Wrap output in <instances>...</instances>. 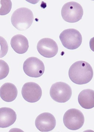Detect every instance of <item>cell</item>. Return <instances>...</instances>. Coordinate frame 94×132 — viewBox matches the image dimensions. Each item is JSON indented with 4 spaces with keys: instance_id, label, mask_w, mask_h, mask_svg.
<instances>
[{
    "instance_id": "obj_1",
    "label": "cell",
    "mask_w": 94,
    "mask_h": 132,
    "mask_svg": "<svg viewBox=\"0 0 94 132\" xmlns=\"http://www.w3.org/2000/svg\"><path fill=\"white\" fill-rule=\"evenodd\" d=\"M70 79L75 84H87L91 81L93 71L91 65L84 61H78L72 65L69 71Z\"/></svg>"
},
{
    "instance_id": "obj_2",
    "label": "cell",
    "mask_w": 94,
    "mask_h": 132,
    "mask_svg": "<svg viewBox=\"0 0 94 132\" xmlns=\"http://www.w3.org/2000/svg\"><path fill=\"white\" fill-rule=\"evenodd\" d=\"M12 25L21 31L28 29L32 24L34 16L31 10L27 7L19 8L13 13L11 19Z\"/></svg>"
},
{
    "instance_id": "obj_3",
    "label": "cell",
    "mask_w": 94,
    "mask_h": 132,
    "mask_svg": "<svg viewBox=\"0 0 94 132\" xmlns=\"http://www.w3.org/2000/svg\"><path fill=\"white\" fill-rule=\"evenodd\" d=\"M63 19L66 22L75 23L82 19L83 10L82 6L75 2H70L65 3L61 11Z\"/></svg>"
},
{
    "instance_id": "obj_4",
    "label": "cell",
    "mask_w": 94,
    "mask_h": 132,
    "mask_svg": "<svg viewBox=\"0 0 94 132\" xmlns=\"http://www.w3.org/2000/svg\"><path fill=\"white\" fill-rule=\"evenodd\" d=\"M59 38L63 46L71 50L78 48L82 41V35L74 29H68L63 30L60 34Z\"/></svg>"
},
{
    "instance_id": "obj_5",
    "label": "cell",
    "mask_w": 94,
    "mask_h": 132,
    "mask_svg": "<svg viewBox=\"0 0 94 132\" xmlns=\"http://www.w3.org/2000/svg\"><path fill=\"white\" fill-rule=\"evenodd\" d=\"M72 89L67 84L62 82H57L52 85L50 94L53 100L59 103H65L71 99Z\"/></svg>"
},
{
    "instance_id": "obj_6",
    "label": "cell",
    "mask_w": 94,
    "mask_h": 132,
    "mask_svg": "<svg viewBox=\"0 0 94 132\" xmlns=\"http://www.w3.org/2000/svg\"><path fill=\"white\" fill-rule=\"evenodd\" d=\"M64 125L68 129L76 130L82 127L84 122L83 114L79 110L72 108L65 112L63 118Z\"/></svg>"
},
{
    "instance_id": "obj_7",
    "label": "cell",
    "mask_w": 94,
    "mask_h": 132,
    "mask_svg": "<svg viewBox=\"0 0 94 132\" xmlns=\"http://www.w3.org/2000/svg\"><path fill=\"white\" fill-rule=\"evenodd\" d=\"M23 69L28 76L37 78L44 74L45 67L41 60L36 57H31L28 58L24 62Z\"/></svg>"
},
{
    "instance_id": "obj_8",
    "label": "cell",
    "mask_w": 94,
    "mask_h": 132,
    "mask_svg": "<svg viewBox=\"0 0 94 132\" xmlns=\"http://www.w3.org/2000/svg\"><path fill=\"white\" fill-rule=\"evenodd\" d=\"M22 94L24 99L27 102L35 103L41 98L42 90L37 84L34 82H28L23 85Z\"/></svg>"
},
{
    "instance_id": "obj_9",
    "label": "cell",
    "mask_w": 94,
    "mask_h": 132,
    "mask_svg": "<svg viewBox=\"0 0 94 132\" xmlns=\"http://www.w3.org/2000/svg\"><path fill=\"white\" fill-rule=\"evenodd\" d=\"M37 50L44 57L51 58L56 55L58 51V47L56 42L49 38H44L38 42Z\"/></svg>"
},
{
    "instance_id": "obj_10",
    "label": "cell",
    "mask_w": 94,
    "mask_h": 132,
    "mask_svg": "<svg viewBox=\"0 0 94 132\" xmlns=\"http://www.w3.org/2000/svg\"><path fill=\"white\" fill-rule=\"evenodd\" d=\"M35 124L37 129L40 131L49 132L56 127V119L51 113L44 112L37 117Z\"/></svg>"
},
{
    "instance_id": "obj_11",
    "label": "cell",
    "mask_w": 94,
    "mask_h": 132,
    "mask_svg": "<svg viewBox=\"0 0 94 132\" xmlns=\"http://www.w3.org/2000/svg\"><path fill=\"white\" fill-rule=\"evenodd\" d=\"M17 115L13 109L7 107L0 109V127L6 128L12 125L16 121Z\"/></svg>"
},
{
    "instance_id": "obj_12",
    "label": "cell",
    "mask_w": 94,
    "mask_h": 132,
    "mask_svg": "<svg viewBox=\"0 0 94 132\" xmlns=\"http://www.w3.org/2000/svg\"><path fill=\"white\" fill-rule=\"evenodd\" d=\"M11 45L15 52L18 54L26 53L28 50V40L25 36L21 34H18L12 38Z\"/></svg>"
},
{
    "instance_id": "obj_13",
    "label": "cell",
    "mask_w": 94,
    "mask_h": 132,
    "mask_svg": "<svg viewBox=\"0 0 94 132\" xmlns=\"http://www.w3.org/2000/svg\"><path fill=\"white\" fill-rule=\"evenodd\" d=\"M18 89L15 85L11 83L3 84L0 89V96L4 101L11 102L15 100L18 95Z\"/></svg>"
},
{
    "instance_id": "obj_14",
    "label": "cell",
    "mask_w": 94,
    "mask_h": 132,
    "mask_svg": "<svg viewBox=\"0 0 94 132\" xmlns=\"http://www.w3.org/2000/svg\"><path fill=\"white\" fill-rule=\"evenodd\" d=\"M80 105L86 109L94 107V90L91 89H84L81 91L78 97Z\"/></svg>"
},
{
    "instance_id": "obj_15",
    "label": "cell",
    "mask_w": 94,
    "mask_h": 132,
    "mask_svg": "<svg viewBox=\"0 0 94 132\" xmlns=\"http://www.w3.org/2000/svg\"><path fill=\"white\" fill-rule=\"evenodd\" d=\"M1 15L8 14L12 8V2L11 1H1Z\"/></svg>"
},
{
    "instance_id": "obj_16",
    "label": "cell",
    "mask_w": 94,
    "mask_h": 132,
    "mask_svg": "<svg viewBox=\"0 0 94 132\" xmlns=\"http://www.w3.org/2000/svg\"><path fill=\"white\" fill-rule=\"evenodd\" d=\"M9 68L7 63L4 61L1 60V79H3L9 73Z\"/></svg>"
},
{
    "instance_id": "obj_17",
    "label": "cell",
    "mask_w": 94,
    "mask_h": 132,
    "mask_svg": "<svg viewBox=\"0 0 94 132\" xmlns=\"http://www.w3.org/2000/svg\"><path fill=\"white\" fill-rule=\"evenodd\" d=\"M90 47L92 51L94 52V37L91 38L90 40Z\"/></svg>"
}]
</instances>
